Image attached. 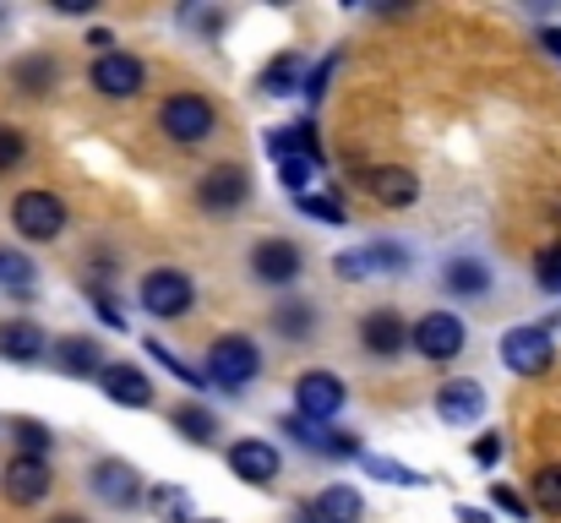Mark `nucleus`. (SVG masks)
Returning a JSON list of instances; mask_svg holds the SVG:
<instances>
[{
	"label": "nucleus",
	"mask_w": 561,
	"mask_h": 523,
	"mask_svg": "<svg viewBox=\"0 0 561 523\" xmlns=\"http://www.w3.org/2000/svg\"><path fill=\"white\" fill-rule=\"evenodd\" d=\"M256 371H262V349H256V339H245V333H224L218 344L207 349V382L224 387V393L251 387Z\"/></svg>",
	"instance_id": "f257e3e1"
},
{
	"label": "nucleus",
	"mask_w": 561,
	"mask_h": 523,
	"mask_svg": "<svg viewBox=\"0 0 561 523\" xmlns=\"http://www.w3.org/2000/svg\"><path fill=\"white\" fill-rule=\"evenodd\" d=\"M333 273L344 284H366V278H392V273H409V246L398 240H366V246H350L333 257Z\"/></svg>",
	"instance_id": "f03ea898"
},
{
	"label": "nucleus",
	"mask_w": 561,
	"mask_h": 523,
	"mask_svg": "<svg viewBox=\"0 0 561 523\" xmlns=\"http://www.w3.org/2000/svg\"><path fill=\"white\" fill-rule=\"evenodd\" d=\"M137 300H142L148 317L175 322V317H186L191 306H196V284H191V273H181V268H153V273H142Z\"/></svg>",
	"instance_id": "7ed1b4c3"
},
{
	"label": "nucleus",
	"mask_w": 561,
	"mask_h": 523,
	"mask_svg": "<svg viewBox=\"0 0 561 523\" xmlns=\"http://www.w3.org/2000/svg\"><path fill=\"white\" fill-rule=\"evenodd\" d=\"M159 132H164L170 143H181V148H196V143H207V137L218 132V110H213L202 93H175V99H164V110H159Z\"/></svg>",
	"instance_id": "20e7f679"
},
{
	"label": "nucleus",
	"mask_w": 561,
	"mask_h": 523,
	"mask_svg": "<svg viewBox=\"0 0 561 523\" xmlns=\"http://www.w3.org/2000/svg\"><path fill=\"white\" fill-rule=\"evenodd\" d=\"M496 349H502V365H507L513 376H546V371H551V360H557L551 333H546V328H535V322H524V328H507Z\"/></svg>",
	"instance_id": "39448f33"
},
{
	"label": "nucleus",
	"mask_w": 561,
	"mask_h": 523,
	"mask_svg": "<svg viewBox=\"0 0 561 523\" xmlns=\"http://www.w3.org/2000/svg\"><path fill=\"white\" fill-rule=\"evenodd\" d=\"M88 82H93V93H104V99H137V93L148 88V66H142L137 55H126V49H110V55H93Z\"/></svg>",
	"instance_id": "423d86ee"
},
{
	"label": "nucleus",
	"mask_w": 561,
	"mask_h": 523,
	"mask_svg": "<svg viewBox=\"0 0 561 523\" xmlns=\"http://www.w3.org/2000/svg\"><path fill=\"white\" fill-rule=\"evenodd\" d=\"M11 224L22 240H55L66 229V202L55 191H16L11 202Z\"/></svg>",
	"instance_id": "0eeeda50"
},
{
	"label": "nucleus",
	"mask_w": 561,
	"mask_h": 523,
	"mask_svg": "<svg viewBox=\"0 0 561 523\" xmlns=\"http://www.w3.org/2000/svg\"><path fill=\"white\" fill-rule=\"evenodd\" d=\"M344 403H350V393H344V382H339L333 371H306V376L295 382V409H300V420H311V425L339 420Z\"/></svg>",
	"instance_id": "6e6552de"
},
{
	"label": "nucleus",
	"mask_w": 561,
	"mask_h": 523,
	"mask_svg": "<svg viewBox=\"0 0 561 523\" xmlns=\"http://www.w3.org/2000/svg\"><path fill=\"white\" fill-rule=\"evenodd\" d=\"M463 344H469V328L458 311H425L414 322V354H425V360H458Z\"/></svg>",
	"instance_id": "1a4fd4ad"
},
{
	"label": "nucleus",
	"mask_w": 561,
	"mask_h": 523,
	"mask_svg": "<svg viewBox=\"0 0 561 523\" xmlns=\"http://www.w3.org/2000/svg\"><path fill=\"white\" fill-rule=\"evenodd\" d=\"M88 491H93L104 508H121V513H126V508H137V502H142V491H148V486H142V475H137L126 458H99V464H93V475H88Z\"/></svg>",
	"instance_id": "9d476101"
},
{
	"label": "nucleus",
	"mask_w": 561,
	"mask_h": 523,
	"mask_svg": "<svg viewBox=\"0 0 561 523\" xmlns=\"http://www.w3.org/2000/svg\"><path fill=\"white\" fill-rule=\"evenodd\" d=\"M245 196H251V174L240 170V164H213V170L196 180V202H202V213H234V207H245Z\"/></svg>",
	"instance_id": "9b49d317"
},
{
	"label": "nucleus",
	"mask_w": 561,
	"mask_h": 523,
	"mask_svg": "<svg viewBox=\"0 0 561 523\" xmlns=\"http://www.w3.org/2000/svg\"><path fill=\"white\" fill-rule=\"evenodd\" d=\"M300 273H306V257H300L295 240H256V246H251V278H256V284L284 289V284H295Z\"/></svg>",
	"instance_id": "f8f14e48"
},
{
	"label": "nucleus",
	"mask_w": 561,
	"mask_h": 523,
	"mask_svg": "<svg viewBox=\"0 0 561 523\" xmlns=\"http://www.w3.org/2000/svg\"><path fill=\"white\" fill-rule=\"evenodd\" d=\"M49 486H55L49 464H44V458H27V453H16V458L5 464V475H0V491H5L11 508H33V502H44Z\"/></svg>",
	"instance_id": "ddd939ff"
},
{
	"label": "nucleus",
	"mask_w": 561,
	"mask_h": 523,
	"mask_svg": "<svg viewBox=\"0 0 561 523\" xmlns=\"http://www.w3.org/2000/svg\"><path fill=\"white\" fill-rule=\"evenodd\" d=\"M99 393H104L110 403H121V409H148V403H153V376H148L142 365H131V360H115V365H104Z\"/></svg>",
	"instance_id": "4468645a"
},
{
	"label": "nucleus",
	"mask_w": 561,
	"mask_h": 523,
	"mask_svg": "<svg viewBox=\"0 0 561 523\" xmlns=\"http://www.w3.org/2000/svg\"><path fill=\"white\" fill-rule=\"evenodd\" d=\"M485 414V387L474 376H453L436 387V420L442 425H474Z\"/></svg>",
	"instance_id": "2eb2a0df"
},
{
	"label": "nucleus",
	"mask_w": 561,
	"mask_h": 523,
	"mask_svg": "<svg viewBox=\"0 0 561 523\" xmlns=\"http://www.w3.org/2000/svg\"><path fill=\"white\" fill-rule=\"evenodd\" d=\"M360 344L371 349L376 360H392V354H403V344L414 349V328L403 322V311L376 306V311H366V322H360Z\"/></svg>",
	"instance_id": "dca6fc26"
},
{
	"label": "nucleus",
	"mask_w": 561,
	"mask_h": 523,
	"mask_svg": "<svg viewBox=\"0 0 561 523\" xmlns=\"http://www.w3.org/2000/svg\"><path fill=\"white\" fill-rule=\"evenodd\" d=\"M229 469H234L245 486H273L278 469H284V458H278L273 442H262V436H240V442L229 447Z\"/></svg>",
	"instance_id": "f3484780"
},
{
	"label": "nucleus",
	"mask_w": 561,
	"mask_h": 523,
	"mask_svg": "<svg viewBox=\"0 0 561 523\" xmlns=\"http://www.w3.org/2000/svg\"><path fill=\"white\" fill-rule=\"evenodd\" d=\"M491 284H496V273H491V262L485 257H447L442 262V289L447 295H458V300H480V295H491Z\"/></svg>",
	"instance_id": "a211bd4d"
},
{
	"label": "nucleus",
	"mask_w": 561,
	"mask_h": 523,
	"mask_svg": "<svg viewBox=\"0 0 561 523\" xmlns=\"http://www.w3.org/2000/svg\"><path fill=\"white\" fill-rule=\"evenodd\" d=\"M262 148H267L273 164H284V159H322V143H317V126H311V121L273 126V132L262 137Z\"/></svg>",
	"instance_id": "6ab92c4d"
},
{
	"label": "nucleus",
	"mask_w": 561,
	"mask_h": 523,
	"mask_svg": "<svg viewBox=\"0 0 561 523\" xmlns=\"http://www.w3.org/2000/svg\"><path fill=\"white\" fill-rule=\"evenodd\" d=\"M49 354H55V371H66V376H104V349L88 333H66Z\"/></svg>",
	"instance_id": "aec40b11"
},
{
	"label": "nucleus",
	"mask_w": 561,
	"mask_h": 523,
	"mask_svg": "<svg viewBox=\"0 0 561 523\" xmlns=\"http://www.w3.org/2000/svg\"><path fill=\"white\" fill-rule=\"evenodd\" d=\"M44 349H49V339H44L38 322H27V317L0 322V360H11V365H33Z\"/></svg>",
	"instance_id": "412c9836"
},
{
	"label": "nucleus",
	"mask_w": 561,
	"mask_h": 523,
	"mask_svg": "<svg viewBox=\"0 0 561 523\" xmlns=\"http://www.w3.org/2000/svg\"><path fill=\"white\" fill-rule=\"evenodd\" d=\"M360 180H366V191H371L381 207H409V202L420 196V180L409 170H398V164H376V170H366Z\"/></svg>",
	"instance_id": "4be33fe9"
},
{
	"label": "nucleus",
	"mask_w": 561,
	"mask_h": 523,
	"mask_svg": "<svg viewBox=\"0 0 561 523\" xmlns=\"http://www.w3.org/2000/svg\"><path fill=\"white\" fill-rule=\"evenodd\" d=\"M306 60L300 55H278V60H267L262 66V93L267 99H289V93H306Z\"/></svg>",
	"instance_id": "5701e85b"
},
{
	"label": "nucleus",
	"mask_w": 561,
	"mask_h": 523,
	"mask_svg": "<svg viewBox=\"0 0 561 523\" xmlns=\"http://www.w3.org/2000/svg\"><path fill=\"white\" fill-rule=\"evenodd\" d=\"M317 519L322 523H360L366 519V502H360V491L355 486H328V491H317Z\"/></svg>",
	"instance_id": "b1692460"
},
{
	"label": "nucleus",
	"mask_w": 561,
	"mask_h": 523,
	"mask_svg": "<svg viewBox=\"0 0 561 523\" xmlns=\"http://www.w3.org/2000/svg\"><path fill=\"white\" fill-rule=\"evenodd\" d=\"M0 289H5V295H16V300H27V295L38 289L33 262H27L22 251H11V246H0Z\"/></svg>",
	"instance_id": "393cba45"
},
{
	"label": "nucleus",
	"mask_w": 561,
	"mask_h": 523,
	"mask_svg": "<svg viewBox=\"0 0 561 523\" xmlns=\"http://www.w3.org/2000/svg\"><path fill=\"white\" fill-rule=\"evenodd\" d=\"M360 469H366L371 480H381V486H409V491H414V486H431L420 469H409V464H398V458H376V453L360 458Z\"/></svg>",
	"instance_id": "a878e982"
},
{
	"label": "nucleus",
	"mask_w": 561,
	"mask_h": 523,
	"mask_svg": "<svg viewBox=\"0 0 561 523\" xmlns=\"http://www.w3.org/2000/svg\"><path fill=\"white\" fill-rule=\"evenodd\" d=\"M175 431L196 442V447H207L213 436H218V420H213V409H202V403H181L175 409Z\"/></svg>",
	"instance_id": "bb28decb"
},
{
	"label": "nucleus",
	"mask_w": 561,
	"mask_h": 523,
	"mask_svg": "<svg viewBox=\"0 0 561 523\" xmlns=\"http://www.w3.org/2000/svg\"><path fill=\"white\" fill-rule=\"evenodd\" d=\"M142 349H148V354H153V360H159V365H164L170 376H181L191 393H207V387H213V382H207V371H191V365H186V360H181V354H175L170 344H159V339H142Z\"/></svg>",
	"instance_id": "cd10ccee"
},
{
	"label": "nucleus",
	"mask_w": 561,
	"mask_h": 523,
	"mask_svg": "<svg viewBox=\"0 0 561 523\" xmlns=\"http://www.w3.org/2000/svg\"><path fill=\"white\" fill-rule=\"evenodd\" d=\"M273 328H278L284 339H306V333L317 328V306H311V300H284V306L273 311Z\"/></svg>",
	"instance_id": "c85d7f7f"
},
{
	"label": "nucleus",
	"mask_w": 561,
	"mask_h": 523,
	"mask_svg": "<svg viewBox=\"0 0 561 523\" xmlns=\"http://www.w3.org/2000/svg\"><path fill=\"white\" fill-rule=\"evenodd\" d=\"M11 442H16L27 458H44V453L55 447V431H49L44 420H27V414H22V420H11Z\"/></svg>",
	"instance_id": "c756f323"
},
{
	"label": "nucleus",
	"mask_w": 561,
	"mask_h": 523,
	"mask_svg": "<svg viewBox=\"0 0 561 523\" xmlns=\"http://www.w3.org/2000/svg\"><path fill=\"white\" fill-rule=\"evenodd\" d=\"M295 207L306 218H317V224H350V213H344V202L333 191H306V196H295Z\"/></svg>",
	"instance_id": "7c9ffc66"
},
{
	"label": "nucleus",
	"mask_w": 561,
	"mask_h": 523,
	"mask_svg": "<svg viewBox=\"0 0 561 523\" xmlns=\"http://www.w3.org/2000/svg\"><path fill=\"white\" fill-rule=\"evenodd\" d=\"M55 77H60V66L44 60V55L16 60V88H22V93H44V88H55Z\"/></svg>",
	"instance_id": "2f4dec72"
},
{
	"label": "nucleus",
	"mask_w": 561,
	"mask_h": 523,
	"mask_svg": "<svg viewBox=\"0 0 561 523\" xmlns=\"http://www.w3.org/2000/svg\"><path fill=\"white\" fill-rule=\"evenodd\" d=\"M317 174H322V159H284L278 164V185L295 191V196H306L317 185Z\"/></svg>",
	"instance_id": "473e14b6"
},
{
	"label": "nucleus",
	"mask_w": 561,
	"mask_h": 523,
	"mask_svg": "<svg viewBox=\"0 0 561 523\" xmlns=\"http://www.w3.org/2000/svg\"><path fill=\"white\" fill-rule=\"evenodd\" d=\"M529 497H535V508L561 513V464H546V469L529 480Z\"/></svg>",
	"instance_id": "72a5a7b5"
},
{
	"label": "nucleus",
	"mask_w": 561,
	"mask_h": 523,
	"mask_svg": "<svg viewBox=\"0 0 561 523\" xmlns=\"http://www.w3.org/2000/svg\"><path fill=\"white\" fill-rule=\"evenodd\" d=\"M22 159H27V137H22L16 126H5V121H0V174L16 170Z\"/></svg>",
	"instance_id": "f704fd0d"
},
{
	"label": "nucleus",
	"mask_w": 561,
	"mask_h": 523,
	"mask_svg": "<svg viewBox=\"0 0 561 523\" xmlns=\"http://www.w3.org/2000/svg\"><path fill=\"white\" fill-rule=\"evenodd\" d=\"M535 278L551 289V295H561V246H551V251H540V262H535Z\"/></svg>",
	"instance_id": "c9c22d12"
},
{
	"label": "nucleus",
	"mask_w": 561,
	"mask_h": 523,
	"mask_svg": "<svg viewBox=\"0 0 561 523\" xmlns=\"http://www.w3.org/2000/svg\"><path fill=\"white\" fill-rule=\"evenodd\" d=\"M153 502H159L164 513H175L181 523H191V497H186V491H170V486H159V491H153Z\"/></svg>",
	"instance_id": "e433bc0d"
},
{
	"label": "nucleus",
	"mask_w": 561,
	"mask_h": 523,
	"mask_svg": "<svg viewBox=\"0 0 561 523\" xmlns=\"http://www.w3.org/2000/svg\"><path fill=\"white\" fill-rule=\"evenodd\" d=\"M474 464H485V469L502 464V436H496V431H485V436L474 442Z\"/></svg>",
	"instance_id": "4c0bfd02"
},
{
	"label": "nucleus",
	"mask_w": 561,
	"mask_h": 523,
	"mask_svg": "<svg viewBox=\"0 0 561 523\" xmlns=\"http://www.w3.org/2000/svg\"><path fill=\"white\" fill-rule=\"evenodd\" d=\"M328 77H333V55H328V60H322L311 77H306V99H322V93H328Z\"/></svg>",
	"instance_id": "58836bf2"
},
{
	"label": "nucleus",
	"mask_w": 561,
	"mask_h": 523,
	"mask_svg": "<svg viewBox=\"0 0 561 523\" xmlns=\"http://www.w3.org/2000/svg\"><path fill=\"white\" fill-rule=\"evenodd\" d=\"M496 508H502V513H513V519H529L524 497H513V491H496Z\"/></svg>",
	"instance_id": "ea45409f"
},
{
	"label": "nucleus",
	"mask_w": 561,
	"mask_h": 523,
	"mask_svg": "<svg viewBox=\"0 0 561 523\" xmlns=\"http://www.w3.org/2000/svg\"><path fill=\"white\" fill-rule=\"evenodd\" d=\"M88 44H93L99 55H110V44H115V33H110V27H93V33H88Z\"/></svg>",
	"instance_id": "a19ab883"
},
{
	"label": "nucleus",
	"mask_w": 561,
	"mask_h": 523,
	"mask_svg": "<svg viewBox=\"0 0 561 523\" xmlns=\"http://www.w3.org/2000/svg\"><path fill=\"white\" fill-rule=\"evenodd\" d=\"M540 44H546V55L561 60V27H540Z\"/></svg>",
	"instance_id": "79ce46f5"
},
{
	"label": "nucleus",
	"mask_w": 561,
	"mask_h": 523,
	"mask_svg": "<svg viewBox=\"0 0 561 523\" xmlns=\"http://www.w3.org/2000/svg\"><path fill=\"white\" fill-rule=\"evenodd\" d=\"M458 523H496L485 508H458Z\"/></svg>",
	"instance_id": "37998d69"
},
{
	"label": "nucleus",
	"mask_w": 561,
	"mask_h": 523,
	"mask_svg": "<svg viewBox=\"0 0 561 523\" xmlns=\"http://www.w3.org/2000/svg\"><path fill=\"white\" fill-rule=\"evenodd\" d=\"M49 523H88V519H77V513H60V519H49Z\"/></svg>",
	"instance_id": "c03bdc74"
},
{
	"label": "nucleus",
	"mask_w": 561,
	"mask_h": 523,
	"mask_svg": "<svg viewBox=\"0 0 561 523\" xmlns=\"http://www.w3.org/2000/svg\"><path fill=\"white\" fill-rule=\"evenodd\" d=\"M0 16H5V11H0Z\"/></svg>",
	"instance_id": "a18cd8bd"
}]
</instances>
